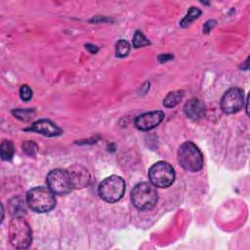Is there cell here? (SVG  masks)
I'll return each mask as SVG.
<instances>
[{
  "label": "cell",
  "mask_w": 250,
  "mask_h": 250,
  "mask_svg": "<svg viewBox=\"0 0 250 250\" xmlns=\"http://www.w3.org/2000/svg\"><path fill=\"white\" fill-rule=\"evenodd\" d=\"M184 112L189 119L198 120L205 114L204 103L197 98H192L188 101V103H186L184 106Z\"/></svg>",
  "instance_id": "7c38bea8"
},
{
  "label": "cell",
  "mask_w": 250,
  "mask_h": 250,
  "mask_svg": "<svg viewBox=\"0 0 250 250\" xmlns=\"http://www.w3.org/2000/svg\"><path fill=\"white\" fill-rule=\"evenodd\" d=\"M149 44L150 42L148 41V39H146V37L140 30H137L133 38V46L135 48H141L144 46H147Z\"/></svg>",
  "instance_id": "ac0fdd59"
},
{
  "label": "cell",
  "mask_w": 250,
  "mask_h": 250,
  "mask_svg": "<svg viewBox=\"0 0 250 250\" xmlns=\"http://www.w3.org/2000/svg\"><path fill=\"white\" fill-rule=\"evenodd\" d=\"M164 119V112L160 110L146 112L135 119V126L142 131H148L155 128Z\"/></svg>",
  "instance_id": "9c48e42d"
},
{
  "label": "cell",
  "mask_w": 250,
  "mask_h": 250,
  "mask_svg": "<svg viewBox=\"0 0 250 250\" xmlns=\"http://www.w3.org/2000/svg\"><path fill=\"white\" fill-rule=\"evenodd\" d=\"M22 150L29 156H33L36 154L38 147L37 145L35 143H33L32 141H25L22 144Z\"/></svg>",
  "instance_id": "d6986e66"
},
{
  "label": "cell",
  "mask_w": 250,
  "mask_h": 250,
  "mask_svg": "<svg viewBox=\"0 0 250 250\" xmlns=\"http://www.w3.org/2000/svg\"><path fill=\"white\" fill-rule=\"evenodd\" d=\"M73 188L81 189L86 188L90 183L89 171L80 164H74L67 169Z\"/></svg>",
  "instance_id": "30bf717a"
},
{
  "label": "cell",
  "mask_w": 250,
  "mask_h": 250,
  "mask_svg": "<svg viewBox=\"0 0 250 250\" xmlns=\"http://www.w3.org/2000/svg\"><path fill=\"white\" fill-rule=\"evenodd\" d=\"M148 179L156 188H168L175 180L174 168L168 162L158 161L149 168Z\"/></svg>",
  "instance_id": "8992f818"
},
{
  "label": "cell",
  "mask_w": 250,
  "mask_h": 250,
  "mask_svg": "<svg viewBox=\"0 0 250 250\" xmlns=\"http://www.w3.org/2000/svg\"><path fill=\"white\" fill-rule=\"evenodd\" d=\"M25 131H33L39 134H42L47 137H57L60 136L62 131L59 128L55 123L48 119H40L32 123V125L26 129Z\"/></svg>",
  "instance_id": "8fae6325"
},
{
  "label": "cell",
  "mask_w": 250,
  "mask_h": 250,
  "mask_svg": "<svg viewBox=\"0 0 250 250\" xmlns=\"http://www.w3.org/2000/svg\"><path fill=\"white\" fill-rule=\"evenodd\" d=\"M244 95L239 88H230L228 90L221 101V107L225 113H235L243 107Z\"/></svg>",
  "instance_id": "ba28073f"
},
{
  "label": "cell",
  "mask_w": 250,
  "mask_h": 250,
  "mask_svg": "<svg viewBox=\"0 0 250 250\" xmlns=\"http://www.w3.org/2000/svg\"><path fill=\"white\" fill-rule=\"evenodd\" d=\"M125 188L124 180L119 176L112 175L102 181L99 186V195L104 201L114 203L123 197Z\"/></svg>",
  "instance_id": "5b68a950"
},
{
  "label": "cell",
  "mask_w": 250,
  "mask_h": 250,
  "mask_svg": "<svg viewBox=\"0 0 250 250\" xmlns=\"http://www.w3.org/2000/svg\"><path fill=\"white\" fill-rule=\"evenodd\" d=\"M130 52V44L126 40H119L115 45V55L118 58L126 57Z\"/></svg>",
  "instance_id": "e0dca14e"
},
{
  "label": "cell",
  "mask_w": 250,
  "mask_h": 250,
  "mask_svg": "<svg viewBox=\"0 0 250 250\" xmlns=\"http://www.w3.org/2000/svg\"><path fill=\"white\" fill-rule=\"evenodd\" d=\"M171 59H173V56H171L170 54H162V55H160L159 57H158V60L161 62H167L168 60H171Z\"/></svg>",
  "instance_id": "44dd1931"
},
{
  "label": "cell",
  "mask_w": 250,
  "mask_h": 250,
  "mask_svg": "<svg viewBox=\"0 0 250 250\" xmlns=\"http://www.w3.org/2000/svg\"><path fill=\"white\" fill-rule=\"evenodd\" d=\"M12 113L20 120L22 121H30L34 116H35V110L33 108H17L13 109Z\"/></svg>",
  "instance_id": "5bb4252c"
},
{
  "label": "cell",
  "mask_w": 250,
  "mask_h": 250,
  "mask_svg": "<svg viewBox=\"0 0 250 250\" xmlns=\"http://www.w3.org/2000/svg\"><path fill=\"white\" fill-rule=\"evenodd\" d=\"M28 207L37 213H45L52 210L56 205L55 193L47 188L35 187L26 194Z\"/></svg>",
  "instance_id": "7a4b0ae2"
},
{
  "label": "cell",
  "mask_w": 250,
  "mask_h": 250,
  "mask_svg": "<svg viewBox=\"0 0 250 250\" xmlns=\"http://www.w3.org/2000/svg\"><path fill=\"white\" fill-rule=\"evenodd\" d=\"M48 188L56 194H66L73 188L71 185L69 173L64 169H54L47 175Z\"/></svg>",
  "instance_id": "52a82bcc"
},
{
  "label": "cell",
  "mask_w": 250,
  "mask_h": 250,
  "mask_svg": "<svg viewBox=\"0 0 250 250\" xmlns=\"http://www.w3.org/2000/svg\"><path fill=\"white\" fill-rule=\"evenodd\" d=\"M1 158L3 160H10L14 155V146L8 140H3L0 146Z\"/></svg>",
  "instance_id": "9a60e30c"
},
{
  "label": "cell",
  "mask_w": 250,
  "mask_h": 250,
  "mask_svg": "<svg viewBox=\"0 0 250 250\" xmlns=\"http://www.w3.org/2000/svg\"><path fill=\"white\" fill-rule=\"evenodd\" d=\"M184 97L183 91H173L170 92L163 100V104L166 107H174L176 106Z\"/></svg>",
  "instance_id": "4fadbf2b"
},
{
  "label": "cell",
  "mask_w": 250,
  "mask_h": 250,
  "mask_svg": "<svg viewBox=\"0 0 250 250\" xmlns=\"http://www.w3.org/2000/svg\"><path fill=\"white\" fill-rule=\"evenodd\" d=\"M200 14H201V11L199 9H197L195 7H191L189 9V11L188 12L187 16L183 19V21L181 22V25L183 27H186V26L189 25L195 19H197L200 16Z\"/></svg>",
  "instance_id": "2e32d148"
},
{
  "label": "cell",
  "mask_w": 250,
  "mask_h": 250,
  "mask_svg": "<svg viewBox=\"0 0 250 250\" xmlns=\"http://www.w3.org/2000/svg\"><path fill=\"white\" fill-rule=\"evenodd\" d=\"M178 162L185 170L197 172L203 166V156L193 143L186 142L179 147Z\"/></svg>",
  "instance_id": "277c9868"
},
{
  "label": "cell",
  "mask_w": 250,
  "mask_h": 250,
  "mask_svg": "<svg viewBox=\"0 0 250 250\" xmlns=\"http://www.w3.org/2000/svg\"><path fill=\"white\" fill-rule=\"evenodd\" d=\"M20 96L22 101L27 102L32 97V90L27 85H22L20 89Z\"/></svg>",
  "instance_id": "ffe728a7"
},
{
  "label": "cell",
  "mask_w": 250,
  "mask_h": 250,
  "mask_svg": "<svg viewBox=\"0 0 250 250\" xmlns=\"http://www.w3.org/2000/svg\"><path fill=\"white\" fill-rule=\"evenodd\" d=\"M8 236L11 244L17 249H25L32 241L31 229L21 217H16L10 222Z\"/></svg>",
  "instance_id": "6da1fadb"
},
{
  "label": "cell",
  "mask_w": 250,
  "mask_h": 250,
  "mask_svg": "<svg viewBox=\"0 0 250 250\" xmlns=\"http://www.w3.org/2000/svg\"><path fill=\"white\" fill-rule=\"evenodd\" d=\"M86 48H87L88 50H90V52H91V53H96V52L98 51V48H97L96 46H90V45H87V46H86Z\"/></svg>",
  "instance_id": "7402d4cb"
},
{
  "label": "cell",
  "mask_w": 250,
  "mask_h": 250,
  "mask_svg": "<svg viewBox=\"0 0 250 250\" xmlns=\"http://www.w3.org/2000/svg\"><path fill=\"white\" fill-rule=\"evenodd\" d=\"M131 199L136 208L146 211L152 209L156 205L158 194L153 185L148 183H139L131 191Z\"/></svg>",
  "instance_id": "3957f363"
}]
</instances>
